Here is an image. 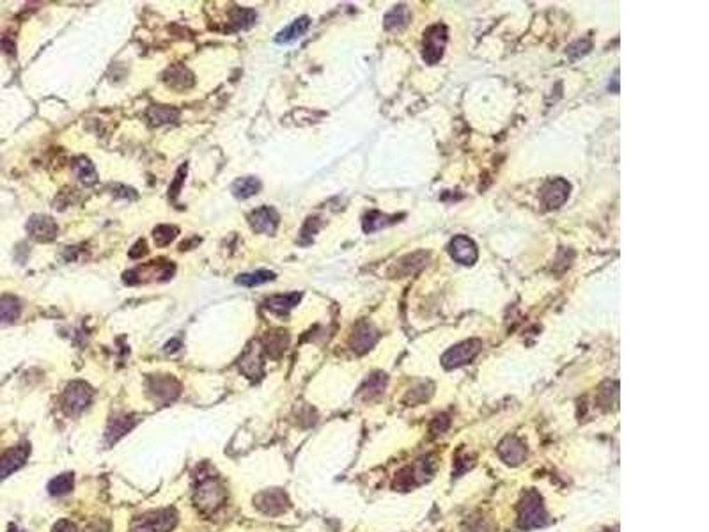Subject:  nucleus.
<instances>
[{
  "label": "nucleus",
  "instance_id": "4",
  "mask_svg": "<svg viewBox=\"0 0 709 532\" xmlns=\"http://www.w3.org/2000/svg\"><path fill=\"white\" fill-rule=\"evenodd\" d=\"M483 350V341L481 339H466L463 343H458L456 346L449 348L446 353L442 355V366L446 369H456L461 366L470 364L473 358L479 355Z\"/></svg>",
  "mask_w": 709,
  "mask_h": 532
},
{
  "label": "nucleus",
  "instance_id": "1",
  "mask_svg": "<svg viewBox=\"0 0 709 532\" xmlns=\"http://www.w3.org/2000/svg\"><path fill=\"white\" fill-rule=\"evenodd\" d=\"M546 522H548V515L543 504V497L535 490H527L518 508V527L521 531H532L546 526Z\"/></svg>",
  "mask_w": 709,
  "mask_h": 532
},
{
  "label": "nucleus",
  "instance_id": "21",
  "mask_svg": "<svg viewBox=\"0 0 709 532\" xmlns=\"http://www.w3.org/2000/svg\"><path fill=\"white\" fill-rule=\"evenodd\" d=\"M300 300H302V293H298V291L284 293V295L270 296V298L266 300V307L277 314H286V313H289L293 307L298 306Z\"/></svg>",
  "mask_w": 709,
  "mask_h": 532
},
{
  "label": "nucleus",
  "instance_id": "20",
  "mask_svg": "<svg viewBox=\"0 0 709 532\" xmlns=\"http://www.w3.org/2000/svg\"><path fill=\"white\" fill-rule=\"evenodd\" d=\"M308 27H311V18L308 16L298 18V20H295L293 24H289L288 27L282 29V31L278 32L277 38H275V43H278V45H284V43L296 41V39L302 38L305 32L308 31Z\"/></svg>",
  "mask_w": 709,
  "mask_h": 532
},
{
  "label": "nucleus",
  "instance_id": "13",
  "mask_svg": "<svg viewBox=\"0 0 709 532\" xmlns=\"http://www.w3.org/2000/svg\"><path fill=\"white\" fill-rule=\"evenodd\" d=\"M29 453H31V449H29L27 443L14 446L11 447L9 451H6V453L0 456V481L6 479L7 476H11L13 472H16L18 468L24 467L25 461H27L29 458Z\"/></svg>",
  "mask_w": 709,
  "mask_h": 532
},
{
  "label": "nucleus",
  "instance_id": "35",
  "mask_svg": "<svg viewBox=\"0 0 709 532\" xmlns=\"http://www.w3.org/2000/svg\"><path fill=\"white\" fill-rule=\"evenodd\" d=\"M51 532H79V529H76L75 523L69 522V520H61V522L55 523Z\"/></svg>",
  "mask_w": 709,
  "mask_h": 532
},
{
  "label": "nucleus",
  "instance_id": "6",
  "mask_svg": "<svg viewBox=\"0 0 709 532\" xmlns=\"http://www.w3.org/2000/svg\"><path fill=\"white\" fill-rule=\"evenodd\" d=\"M176 523H178V513L174 509H160L141 516L130 532H171Z\"/></svg>",
  "mask_w": 709,
  "mask_h": 532
},
{
  "label": "nucleus",
  "instance_id": "26",
  "mask_svg": "<svg viewBox=\"0 0 709 532\" xmlns=\"http://www.w3.org/2000/svg\"><path fill=\"white\" fill-rule=\"evenodd\" d=\"M385 385H387V376L383 373L371 374L366 380V383L362 385V388H360V396H363V398H374V396L383 391Z\"/></svg>",
  "mask_w": 709,
  "mask_h": 532
},
{
  "label": "nucleus",
  "instance_id": "14",
  "mask_svg": "<svg viewBox=\"0 0 709 532\" xmlns=\"http://www.w3.org/2000/svg\"><path fill=\"white\" fill-rule=\"evenodd\" d=\"M248 222H251L252 229L256 233H264V234H273L277 231L278 222H281V216L275 208L271 206H263L257 208L251 213L248 216Z\"/></svg>",
  "mask_w": 709,
  "mask_h": 532
},
{
  "label": "nucleus",
  "instance_id": "7",
  "mask_svg": "<svg viewBox=\"0 0 709 532\" xmlns=\"http://www.w3.org/2000/svg\"><path fill=\"white\" fill-rule=\"evenodd\" d=\"M93 399V388L84 381H73L62 394V408L66 413H79L89 406Z\"/></svg>",
  "mask_w": 709,
  "mask_h": 532
},
{
  "label": "nucleus",
  "instance_id": "25",
  "mask_svg": "<svg viewBox=\"0 0 709 532\" xmlns=\"http://www.w3.org/2000/svg\"><path fill=\"white\" fill-rule=\"evenodd\" d=\"M275 278V273L270 270H257L252 273H241L236 277V284L245 286V288H253V286H261L264 282H271Z\"/></svg>",
  "mask_w": 709,
  "mask_h": 532
},
{
  "label": "nucleus",
  "instance_id": "19",
  "mask_svg": "<svg viewBox=\"0 0 709 532\" xmlns=\"http://www.w3.org/2000/svg\"><path fill=\"white\" fill-rule=\"evenodd\" d=\"M164 80L167 82V86H171L172 89H178V91H185L193 86V75L181 64H176L172 66V68H169L167 71H165Z\"/></svg>",
  "mask_w": 709,
  "mask_h": 532
},
{
  "label": "nucleus",
  "instance_id": "32",
  "mask_svg": "<svg viewBox=\"0 0 709 532\" xmlns=\"http://www.w3.org/2000/svg\"><path fill=\"white\" fill-rule=\"evenodd\" d=\"M134 426V421L131 419H128V417H117V419H112V423H110V429H109V436H110V440H116V438H119L121 435H124V433L128 431V429Z\"/></svg>",
  "mask_w": 709,
  "mask_h": 532
},
{
  "label": "nucleus",
  "instance_id": "9",
  "mask_svg": "<svg viewBox=\"0 0 709 532\" xmlns=\"http://www.w3.org/2000/svg\"><path fill=\"white\" fill-rule=\"evenodd\" d=\"M449 252L454 261L465 266H472L477 261V258H479L477 245L473 244L472 238L465 236V234H458V236H454L451 240Z\"/></svg>",
  "mask_w": 709,
  "mask_h": 532
},
{
  "label": "nucleus",
  "instance_id": "31",
  "mask_svg": "<svg viewBox=\"0 0 709 532\" xmlns=\"http://www.w3.org/2000/svg\"><path fill=\"white\" fill-rule=\"evenodd\" d=\"M73 484H75V478H73V474H61L49 484V491L51 495L69 493V491L73 490Z\"/></svg>",
  "mask_w": 709,
  "mask_h": 532
},
{
  "label": "nucleus",
  "instance_id": "28",
  "mask_svg": "<svg viewBox=\"0 0 709 532\" xmlns=\"http://www.w3.org/2000/svg\"><path fill=\"white\" fill-rule=\"evenodd\" d=\"M149 119L153 121V124H164V123H174L179 117V112L172 106H164V105H154L149 109L148 112Z\"/></svg>",
  "mask_w": 709,
  "mask_h": 532
},
{
  "label": "nucleus",
  "instance_id": "34",
  "mask_svg": "<svg viewBox=\"0 0 709 532\" xmlns=\"http://www.w3.org/2000/svg\"><path fill=\"white\" fill-rule=\"evenodd\" d=\"M449 424H451V421L447 416L435 417V421H433V424H431V433L433 435H442V433L446 431L447 428H449Z\"/></svg>",
  "mask_w": 709,
  "mask_h": 532
},
{
  "label": "nucleus",
  "instance_id": "24",
  "mask_svg": "<svg viewBox=\"0 0 709 532\" xmlns=\"http://www.w3.org/2000/svg\"><path fill=\"white\" fill-rule=\"evenodd\" d=\"M20 300L13 295H6L0 298V325L2 323H11L20 316Z\"/></svg>",
  "mask_w": 709,
  "mask_h": 532
},
{
  "label": "nucleus",
  "instance_id": "11",
  "mask_svg": "<svg viewBox=\"0 0 709 532\" xmlns=\"http://www.w3.org/2000/svg\"><path fill=\"white\" fill-rule=\"evenodd\" d=\"M253 504L264 515H281L289 508V501L282 490H268L253 498Z\"/></svg>",
  "mask_w": 709,
  "mask_h": 532
},
{
  "label": "nucleus",
  "instance_id": "5",
  "mask_svg": "<svg viewBox=\"0 0 709 532\" xmlns=\"http://www.w3.org/2000/svg\"><path fill=\"white\" fill-rule=\"evenodd\" d=\"M447 45V27L443 24H436L424 32L422 41V59L426 64L433 66L443 57Z\"/></svg>",
  "mask_w": 709,
  "mask_h": 532
},
{
  "label": "nucleus",
  "instance_id": "17",
  "mask_svg": "<svg viewBox=\"0 0 709 532\" xmlns=\"http://www.w3.org/2000/svg\"><path fill=\"white\" fill-rule=\"evenodd\" d=\"M27 231L38 241H50L57 236V224L46 215H34L27 222Z\"/></svg>",
  "mask_w": 709,
  "mask_h": 532
},
{
  "label": "nucleus",
  "instance_id": "27",
  "mask_svg": "<svg viewBox=\"0 0 709 532\" xmlns=\"http://www.w3.org/2000/svg\"><path fill=\"white\" fill-rule=\"evenodd\" d=\"M73 171H75L76 178H79L82 183H86V185H91V183L96 181L98 178L94 165L87 159H84V156L73 161Z\"/></svg>",
  "mask_w": 709,
  "mask_h": 532
},
{
  "label": "nucleus",
  "instance_id": "8",
  "mask_svg": "<svg viewBox=\"0 0 709 532\" xmlns=\"http://www.w3.org/2000/svg\"><path fill=\"white\" fill-rule=\"evenodd\" d=\"M433 471H435V463L431 461V458H422L417 463H413L411 467H406L401 474L396 479V486L399 488H408L417 486V484L426 483V481L431 479Z\"/></svg>",
  "mask_w": 709,
  "mask_h": 532
},
{
  "label": "nucleus",
  "instance_id": "2",
  "mask_svg": "<svg viewBox=\"0 0 709 532\" xmlns=\"http://www.w3.org/2000/svg\"><path fill=\"white\" fill-rule=\"evenodd\" d=\"M223 501H226V490L218 479L208 476L199 481L196 488V504L201 511L213 513L223 504Z\"/></svg>",
  "mask_w": 709,
  "mask_h": 532
},
{
  "label": "nucleus",
  "instance_id": "33",
  "mask_svg": "<svg viewBox=\"0 0 709 532\" xmlns=\"http://www.w3.org/2000/svg\"><path fill=\"white\" fill-rule=\"evenodd\" d=\"M176 234H178V227H174V226H158L156 229H154L153 238H154V241H156L158 245H169L172 240H174Z\"/></svg>",
  "mask_w": 709,
  "mask_h": 532
},
{
  "label": "nucleus",
  "instance_id": "10",
  "mask_svg": "<svg viewBox=\"0 0 709 532\" xmlns=\"http://www.w3.org/2000/svg\"><path fill=\"white\" fill-rule=\"evenodd\" d=\"M376 341H378V330L374 328L373 323L366 321V319L356 323L350 339L351 350H353L355 353L358 355L367 353V351L376 344Z\"/></svg>",
  "mask_w": 709,
  "mask_h": 532
},
{
  "label": "nucleus",
  "instance_id": "16",
  "mask_svg": "<svg viewBox=\"0 0 709 532\" xmlns=\"http://www.w3.org/2000/svg\"><path fill=\"white\" fill-rule=\"evenodd\" d=\"M498 456L507 465H520L527 458V446L518 436H507L498 446Z\"/></svg>",
  "mask_w": 709,
  "mask_h": 532
},
{
  "label": "nucleus",
  "instance_id": "12",
  "mask_svg": "<svg viewBox=\"0 0 709 532\" xmlns=\"http://www.w3.org/2000/svg\"><path fill=\"white\" fill-rule=\"evenodd\" d=\"M569 190H571V185H569L565 179L555 178L550 179L541 190V201L548 210H555V208H560L562 204L568 201L569 197Z\"/></svg>",
  "mask_w": 709,
  "mask_h": 532
},
{
  "label": "nucleus",
  "instance_id": "22",
  "mask_svg": "<svg viewBox=\"0 0 709 532\" xmlns=\"http://www.w3.org/2000/svg\"><path fill=\"white\" fill-rule=\"evenodd\" d=\"M288 343H289V336L286 330H273V332H270L266 337H264L263 351H266L270 357L277 358L284 353L286 348H288Z\"/></svg>",
  "mask_w": 709,
  "mask_h": 532
},
{
  "label": "nucleus",
  "instance_id": "3",
  "mask_svg": "<svg viewBox=\"0 0 709 532\" xmlns=\"http://www.w3.org/2000/svg\"><path fill=\"white\" fill-rule=\"evenodd\" d=\"M176 266L172 265L171 261H153L149 265H142L139 268H134V270L126 271L123 275V281L126 284H142V282H148L151 278L156 277V281H167L174 275Z\"/></svg>",
  "mask_w": 709,
  "mask_h": 532
},
{
  "label": "nucleus",
  "instance_id": "15",
  "mask_svg": "<svg viewBox=\"0 0 709 532\" xmlns=\"http://www.w3.org/2000/svg\"><path fill=\"white\" fill-rule=\"evenodd\" d=\"M149 392L153 398L160 399V401H171L176 396L181 392V385L174 380L172 376H153L148 381Z\"/></svg>",
  "mask_w": 709,
  "mask_h": 532
},
{
  "label": "nucleus",
  "instance_id": "30",
  "mask_svg": "<svg viewBox=\"0 0 709 532\" xmlns=\"http://www.w3.org/2000/svg\"><path fill=\"white\" fill-rule=\"evenodd\" d=\"M408 16H410V13H408L406 6H396L394 9L385 16V29L392 31V29L405 27Z\"/></svg>",
  "mask_w": 709,
  "mask_h": 532
},
{
  "label": "nucleus",
  "instance_id": "29",
  "mask_svg": "<svg viewBox=\"0 0 709 532\" xmlns=\"http://www.w3.org/2000/svg\"><path fill=\"white\" fill-rule=\"evenodd\" d=\"M388 224H392L391 216L383 215V213L380 211H371L363 216L362 227L366 233H374V231L381 229V227H387Z\"/></svg>",
  "mask_w": 709,
  "mask_h": 532
},
{
  "label": "nucleus",
  "instance_id": "36",
  "mask_svg": "<svg viewBox=\"0 0 709 532\" xmlns=\"http://www.w3.org/2000/svg\"><path fill=\"white\" fill-rule=\"evenodd\" d=\"M9 532H20V531H16V527H11Z\"/></svg>",
  "mask_w": 709,
  "mask_h": 532
},
{
  "label": "nucleus",
  "instance_id": "23",
  "mask_svg": "<svg viewBox=\"0 0 709 532\" xmlns=\"http://www.w3.org/2000/svg\"><path fill=\"white\" fill-rule=\"evenodd\" d=\"M261 186H263L261 179L253 178V176H245V178L236 179L233 183V194L238 199H248V197L256 196L259 192Z\"/></svg>",
  "mask_w": 709,
  "mask_h": 532
},
{
  "label": "nucleus",
  "instance_id": "18",
  "mask_svg": "<svg viewBox=\"0 0 709 532\" xmlns=\"http://www.w3.org/2000/svg\"><path fill=\"white\" fill-rule=\"evenodd\" d=\"M263 353L264 351L256 344L248 348L247 353L240 361V369L243 374H247L248 378H259L263 374Z\"/></svg>",
  "mask_w": 709,
  "mask_h": 532
}]
</instances>
